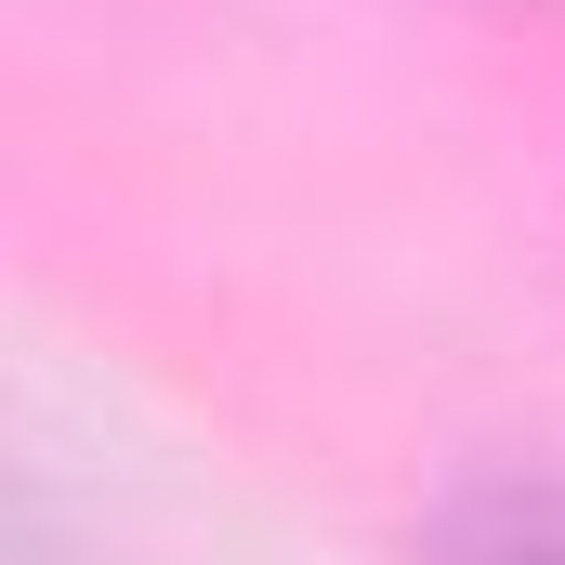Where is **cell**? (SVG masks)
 I'll list each match as a JSON object with an SVG mask.
<instances>
[{"mask_svg": "<svg viewBox=\"0 0 565 565\" xmlns=\"http://www.w3.org/2000/svg\"><path fill=\"white\" fill-rule=\"evenodd\" d=\"M447 565H565V487H526V473L473 487L447 513Z\"/></svg>", "mask_w": 565, "mask_h": 565, "instance_id": "cell-1", "label": "cell"}]
</instances>
